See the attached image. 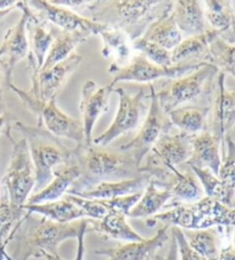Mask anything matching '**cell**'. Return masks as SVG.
<instances>
[{
	"label": "cell",
	"mask_w": 235,
	"mask_h": 260,
	"mask_svg": "<svg viewBox=\"0 0 235 260\" xmlns=\"http://www.w3.org/2000/svg\"><path fill=\"white\" fill-rule=\"evenodd\" d=\"M72 158L78 165L79 178L67 194L91 189L99 183L129 180L142 176L141 167L130 151L98 145L79 143L72 149Z\"/></svg>",
	"instance_id": "6da1fadb"
},
{
	"label": "cell",
	"mask_w": 235,
	"mask_h": 260,
	"mask_svg": "<svg viewBox=\"0 0 235 260\" xmlns=\"http://www.w3.org/2000/svg\"><path fill=\"white\" fill-rule=\"evenodd\" d=\"M173 5L170 0H99L87 11L90 20L122 31L133 43L152 23L170 14Z\"/></svg>",
	"instance_id": "7a4b0ae2"
},
{
	"label": "cell",
	"mask_w": 235,
	"mask_h": 260,
	"mask_svg": "<svg viewBox=\"0 0 235 260\" xmlns=\"http://www.w3.org/2000/svg\"><path fill=\"white\" fill-rule=\"evenodd\" d=\"M38 214L26 212L22 218L12 241L15 249L11 260L44 258V255H60L58 245L69 239H77L80 232L89 226V219L70 223H57Z\"/></svg>",
	"instance_id": "3957f363"
},
{
	"label": "cell",
	"mask_w": 235,
	"mask_h": 260,
	"mask_svg": "<svg viewBox=\"0 0 235 260\" xmlns=\"http://www.w3.org/2000/svg\"><path fill=\"white\" fill-rule=\"evenodd\" d=\"M170 210L157 213L147 219V225L153 227L157 221L184 231H198L208 228H225L229 232L235 225V209L227 208L215 199L204 196L194 203L172 202Z\"/></svg>",
	"instance_id": "277c9868"
},
{
	"label": "cell",
	"mask_w": 235,
	"mask_h": 260,
	"mask_svg": "<svg viewBox=\"0 0 235 260\" xmlns=\"http://www.w3.org/2000/svg\"><path fill=\"white\" fill-rule=\"evenodd\" d=\"M10 125L12 129H16L23 134L28 143L36 174L34 190L38 192L51 182L54 169L69 162L72 149L63 145L60 138L53 136L39 125L29 126L19 120L10 122Z\"/></svg>",
	"instance_id": "5b68a950"
},
{
	"label": "cell",
	"mask_w": 235,
	"mask_h": 260,
	"mask_svg": "<svg viewBox=\"0 0 235 260\" xmlns=\"http://www.w3.org/2000/svg\"><path fill=\"white\" fill-rule=\"evenodd\" d=\"M5 136L12 143L11 160L2 180V190L15 211H22L36 185V174L28 143L24 138L15 140L12 137L10 122L6 123Z\"/></svg>",
	"instance_id": "8992f818"
},
{
	"label": "cell",
	"mask_w": 235,
	"mask_h": 260,
	"mask_svg": "<svg viewBox=\"0 0 235 260\" xmlns=\"http://www.w3.org/2000/svg\"><path fill=\"white\" fill-rule=\"evenodd\" d=\"M10 89L20 98V100L31 113L37 116V125L39 126L44 127L57 138L75 141L77 145L84 142L82 123L63 113L56 105V99L47 102L42 101L39 98L30 95L28 91H23L14 84L11 85Z\"/></svg>",
	"instance_id": "52a82bcc"
},
{
	"label": "cell",
	"mask_w": 235,
	"mask_h": 260,
	"mask_svg": "<svg viewBox=\"0 0 235 260\" xmlns=\"http://www.w3.org/2000/svg\"><path fill=\"white\" fill-rule=\"evenodd\" d=\"M218 73L214 64L205 63L184 77L166 80L161 91L156 92L162 109L169 114L183 103L196 100L211 88L215 76Z\"/></svg>",
	"instance_id": "ba28073f"
},
{
	"label": "cell",
	"mask_w": 235,
	"mask_h": 260,
	"mask_svg": "<svg viewBox=\"0 0 235 260\" xmlns=\"http://www.w3.org/2000/svg\"><path fill=\"white\" fill-rule=\"evenodd\" d=\"M147 163L141 171L151 176L152 180L160 182L170 169L185 164L192 155V136L185 133L162 136L149 151Z\"/></svg>",
	"instance_id": "9c48e42d"
},
{
	"label": "cell",
	"mask_w": 235,
	"mask_h": 260,
	"mask_svg": "<svg viewBox=\"0 0 235 260\" xmlns=\"http://www.w3.org/2000/svg\"><path fill=\"white\" fill-rule=\"evenodd\" d=\"M207 62H185L171 67H160L152 63L143 55H137L130 60L124 67L109 66V73L112 80L109 86L114 88L119 82L149 83L159 79H177L184 77L188 73L200 69Z\"/></svg>",
	"instance_id": "30bf717a"
},
{
	"label": "cell",
	"mask_w": 235,
	"mask_h": 260,
	"mask_svg": "<svg viewBox=\"0 0 235 260\" xmlns=\"http://www.w3.org/2000/svg\"><path fill=\"white\" fill-rule=\"evenodd\" d=\"M149 89H151V93H149L151 105L148 107V113L141 128L132 140L120 147L122 150L130 151L140 167H141L144 156L152 150L157 140L163 134L169 133L172 127L168 114L162 109L157 100L155 87L149 84Z\"/></svg>",
	"instance_id": "8fae6325"
},
{
	"label": "cell",
	"mask_w": 235,
	"mask_h": 260,
	"mask_svg": "<svg viewBox=\"0 0 235 260\" xmlns=\"http://www.w3.org/2000/svg\"><path fill=\"white\" fill-rule=\"evenodd\" d=\"M112 92H116L119 95V110H117L110 126L98 138L93 139L94 145L108 147V145L115 139L137 128L140 120L147 110L144 102L147 99L151 98V95H146L143 88H140L138 93L133 94V95H131L122 87H116L112 89Z\"/></svg>",
	"instance_id": "7c38bea8"
},
{
	"label": "cell",
	"mask_w": 235,
	"mask_h": 260,
	"mask_svg": "<svg viewBox=\"0 0 235 260\" xmlns=\"http://www.w3.org/2000/svg\"><path fill=\"white\" fill-rule=\"evenodd\" d=\"M16 8L22 12V16L17 23L8 29L0 46V62L4 71V88L10 89L13 84V73L21 60L28 57L30 49L26 38V22H28L31 8L28 2H17Z\"/></svg>",
	"instance_id": "4fadbf2b"
},
{
	"label": "cell",
	"mask_w": 235,
	"mask_h": 260,
	"mask_svg": "<svg viewBox=\"0 0 235 260\" xmlns=\"http://www.w3.org/2000/svg\"><path fill=\"white\" fill-rule=\"evenodd\" d=\"M83 57L76 53L47 70L39 71L35 63H28V70L31 80L29 94L35 98H39L42 101H51L56 99L65 86L68 78L75 73L82 63Z\"/></svg>",
	"instance_id": "5bb4252c"
},
{
	"label": "cell",
	"mask_w": 235,
	"mask_h": 260,
	"mask_svg": "<svg viewBox=\"0 0 235 260\" xmlns=\"http://www.w3.org/2000/svg\"><path fill=\"white\" fill-rule=\"evenodd\" d=\"M28 5L33 10L37 11L38 17L45 23H49L63 31H69V32L80 31V32L89 35L100 36L102 30L105 29V25L101 23H97V22L90 20L89 17L78 15L74 11L56 6L46 0L28 2Z\"/></svg>",
	"instance_id": "9a60e30c"
},
{
	"label": "cell",
	"mask_w": 235,
	"mask_h": 260,
	"mask_svg": "<svg viewBox=\"0 0 235 260\" xmlns=\"http://www.w3.org/2000/svg\"><path fill=\"white\" fill-rule=\"evenodd\" d=\"M109 85L99 86L94 80H87L82 87L79 101V113L82 116L84 132V145L93 143V129L101 116L107 113L109 107V96L112 92Z\"/></svg>",
	"instance_id": "2e32d148"
},
{
	"label": "cell",
	"mask_w": 235,
	"mask_h": 260,
	"mask_svg": "<svg viewBox=\"0 0 235 260\" xmlns=\"http://www.w3.org/2000/svg\"><path fill=\"white\" fill-rule=\"evenodd\" d=\"M209 108L212 111L211 133L220 140L224 158L226 154L225 139L235 123V87L226 88L225 74L223 73H218L212 98V107Z\"/></svg>",
	"instance_id": "e0dca14e"
},
{
	"label": "cell",
	"mask_w": 235,
	"mask_h": 260,
	"mask_svg": "<svg viewBox=\"0 0 235 260\" xmlns=\"http://www.w3.org/2000/svg\"><path fill=\"white\" fill-rule=\"evenodd\" d=\"M170 226L161 227L151 239H144L140 242H126L116 248L98 249L96 254L105 255L108 260H148L169 241Z\"/></svg>",
	"instance_id": "ac0fdd59"
},
{
	"label": "cell",
	"mask_w": 235,
	"mask_h": 260,
	"mask_svg": "<svg viewBox=\"0 0 235 260\" xmlns=\"http://www.w3.org/2000/svg\"><path fill=\"white\" fill-rule=\"evenodd\" d=\"M221 142L210 131H203L192 137V155L186 167L208 169L218 177L221 167Z\"/></svg>",
	"instance_id": "d6986e66"
},
{
	"label": "cell",
	"mask_w": 235,
	"mask_h": 260,
	"mask_svg": "<svg viewBox=\"0 0 235 260\" xmlns=\"http://www.w3.org/2000/svg\"><path fill=\"white\" fill-rule=\"evenodd\" d=\"M79 178L78 165L72 158L66 164L54 169L53 179L48 185L38 192L31 195L25 204H42L60 200L70 189L74 182Z\"/></svg>",
	"instance_id": "ffe728a7"
},
{
	"label": "cell",
	"mask_w": 235,
	"mask_h": 260,
	"mask_svg": "<svg viewBox=\"0 0 235 260\" xmlns=\"http://www.w3.org/2000/svg\"><path fill=\"white\" fill-rule=\"evenodd\" d=\"M159 186L170 189L173 202L179 203H194L205 196L200 181L188 167L185 172L177 168L170 169L168 177Z\"/></svg>",
	"instance_id": "44dd1931"
},
{
	"label": "cell",
	"mask_w": 235,
	"mask_h": 260,
	"mask_svg": "<svg viewBox=\"0 0 235 260\" xmlns=\"http://www.w3.org/2000/svg\"><path fill=\"white\" fill-rule=\"evenodd\" d=\"M205 5L204 15L211 29L217 31L219 38L230 45H235V10L233 2L209 0Z\"/></svg>",
	"instance_id": "7402d4cb"
},
{
	"label": "cell",
	"mask_w": 235,
	"mask_h": 260,
	"mask_svg": "<svg viewBox=\"0 0 235 260\" xmlns=\"http://www.w3.org/2000/svg\"><path fill=\"white\" fill-rule=\"evenodd\" d=\"M197 0H178L174 2L171 14L182 35L197 36L204 34L209 29L207 26L204 7Z\"/></svg>",
	"instance_id": "603a6c76"
},
{
	"label": "cell",
	"mask_w": 235,
	"mask_h": 260,
	"mask_svg": "<svg viewBox=\"0 0 235 260\" xmlns=\"http://www.w3.org/2000/svg\"><path fill=\"white\" fill-rule=\"evenodd\" d=\"M151 179L152 178L149 174L143 173L142 176L134 179H129V180L99 183L91 189L76 192V194L72 195L89 200H112L116 199V197L133 195L137 194V192L143 191L149 181H151Z\"/></svg>",
	"instance_id": "cb8c5ba5"
},
{
	"label": "cell",
	"mask_w": 235,
	"mask_h": 260,
	"mask_svg": "<svg viewBox=\"0 0 235 260\" xmlns=\"http://www.w3.org/2000/svg\"><path fill=\"white\" fill-rule=\"evenodd\" d=\"M48 25L51 26V29L53 31L54 38L51 45V48H49L47 55L45 57L42 69L39 71L47 70L49 68H52L53 66L65 61L72 54V52L75 51V48L78 46L79 44L86 43L89 38L91 37V35L80 32V31L69 32V31H63L54 25Z\"/></svg>",
	"instance_id": "d4e9b609"
},
{
	"label": "cell",
	"mask_w": 235,
	"mask_h": 260,
	"mask_svg": "<svg viewBox=\"0 0 235 260\" xmlns=\"http://www.w3.org/2000/svg\"><path fill=\"white\" fill-rule=\"evenodd\" d=\"M217 37H219L218 32L209 28L204 34L182 40V43L171 51L172 66L185 62H207L210 44Z\"/></svg>",
	"instance_id": "484cf974"
},
{
	"label": "cell",
	"mask_w": 235,
	"mask_h": 260,
	"mask_svg": "<svg viewBox=\"0 0 235 260\" xmlns=\"http://www.w3.org/2000/svg\"><path fill=\"white\" fill-rule=\"evenodd\" d=\"M89 230L119 241L140 242L144 240L129 225L125 214L119 211H109L100 220L89 219Z\"/></svg>",
	"instance_id": "4316f807"
},
{
	"label": "cell",
	"mask_w": 235,
	"mask_h": 260,
	"mask_svg": "<svg viewBox=\"0 0 235 260\" xmlns=\"http://www.w3.org/2000/svg\"><path fill=\"white\" fill-rule=\"evenodd\" d=\"M23 210L57 223H70L80 219H86V216L80 208L66 196L62 200L47 202V203L24 204Z\"/></svg>",
	"instance_id": "83f0119b"
},
{
	"label": "cell",
	"mask_w": 235,
	"mask_h": 260,
	"mask_svg": "<svg viewBox=\"0 0 235 260\" xmlns=\"http://www.w3.org/2000/svg\"><path fill=\"white\" fill-rule=\"evenodd\" d=\"M170 200H172V194H171L170 189L160 187L151 179L138 203L131 209L128 217L147 218L155 216L157 212L161 211L162 208H164Z\"/></svg>",
	"instance_id": "f1b7e54d"
},
{
	"label": "cell",
	"mask_w": 235,
	"mask_h": 260,
	"mask_svg": "<svg viewBox=\"0 0 235 260\" xmlns=\"http://www.w3.org/2000/svg\"><path fill=\"white\" fill-rule=\"evenodd\" d=\"M209 114V107L186 106L171 110L168 116L171 124L178 127L182 133L193 137L207 131V120Z\"/></svg>",
	"instance_id": "f546056e"
},
{
	"label": "cell",
	"mask_w": 235,
	"mask_h": 260,
	"mask_svg": "<svg viewBox=\"0 0 235 260\" xmlns=\"http://www.w3.org/2000/svg\"><path fill=\"white\" fill-rule=\"evenodd\" d=\"M100 36L103 42L101 51L103 57L106 59L114 57L111 66L124 67L125 63L128 64L131 60V52H132V43L130 42L128 36L108 25H105V29L102 30Z\"/></svg>",
	"instance_id": "4dcf8cb0"
},
{
	"label": "cell",
	"mask_w": 235,
	"mask_h": 260,
	"mask_svg": "<svg viewBox=\"0 0 235 260\" xmlns=\"http://www.w3.org/2000/svg\"><path fill=\"white\" fill-rule=\"evenodd\" d=\"M31 8V7H30ZM46 24L35 14L33 8H31L28 22H26V31H29L31 36V51L34 59L36 60L37 68L40 70L44 64L45 57L51 48L53 43V31L49 26L46 29Z\"/></svg>",
	"instance_id": "1f68e13d"
},
{
	"label": "cell",
	"mask_w": 235,
	"mask_h": 260,
	"mask_svg": "<svg viewBox=\"0 0 235 260\" xmlns=\"http://www.w3.org/2000/svg\"><path fill=\"white\" fill-rule=\"evenodd\" d=\"M141 39L160 45L168 51H172L182 43L183 35L178 29L173 15L170 13L149 25Z\"/></svg>",
	"instance_id": "d6a6232c"
},
{
	"label": "cell",
	"mask_w": 235,
	"mask_h": 260,
	"mask_svg": "<svg viewBox=\"0 0 235 260\" xmlns=\"http://www.w3.org/2000/svg\"><path fill=\"white\" fill-rule=\"evenodd\" d=\"M189 246L207 260H218L221 251L220 234L217 228L184 231Z\"/></svg>",
	"instance_id": "836d02e7"
},
{
	"label": "cell",
	"mask_w": 235,
	"mask_h": 260,
	"mask_svg": "<svg viewBox=\"0 0 235 260\" xmlns=\"http://www.w3.org/2000/svg\"><path fill=\"white\" fill-rule=\"evenodd\" d=\"M207 62L214 64L219 73L228 74L235 79V45L217 37L210 44Z\"/></svg>",
	"instance_id": "e575fe53"
},
{
	"label": "cell",
	"mask_w": 235,
	"mask_h": 260,
	"mask_svg": "<svg viewBox=\"0 0 235 260\" xmlns=\"http://www.w3.org/2000/svg\"><path fill=\"white\" fill-rule=\"evenodd\" d=\"M132 48L135 51L142 53L143 56L152 63L160 67H171V51L163 48L160 45L151 42H146L141 38L134 40L132 43Z\"/></svg>",
	"instance_id": "d590c367"
},
{
	"label": "cell",
	"mask_w": 235,
	"mask_h": 260,
	"mask_svg": "<svg viewBox=\"0 0 235 260\" xmlns=\"http://www.w3.org/2000/svg\"><path fill=\"white\" fill-rule=\"evenodd\" d=\"M65 196L71 202H74L78 208H80V210H82L85 213V216H86V219L100 220V219H102L108 212H109L101 200L82 199V197L69 194H66Z\"/></svg>",
	"instance_id": "8d00e7d4"
},
{
	"label": "cell",
	"mask_w": 235,
	"mask_h": 260,
	"mask_svg": "<svg viewBox=\"0 0 235 260\" xmlns=\"http://www.w3.org/2000/svg\"><path fill=\"white\" fill-rule=\"evenodd\" d=\"M171 234L175 237V241H177L179 260H207L189 246L182 228L174 226L171 227Z\"/></svg>",
	"instance_id": "74e56055"
},
{
	"label": "cell",
	"mask_w": 235,
	"mask_h": 260,
	"mask_svg": "<svg viewBox=\"0 0 235 260\" xmlns=\"http://www.w3.org/2000/svg\"><path fill=\"white\" fill-rule=\"evenodd\" d=\"M148 260H179L178 245H177V241H175V237L173 235L171 236L169 248L165 254H160L159 251H157V252L154 253Z\"/></svg>",
	"instance_id": "f35d334b"
},
{
	"label": "cell",
	"mask_w": 235,
	"mask_h": 260,
	"mask_svg": "<svg viewBox=\"0 0 235 260\" xmlns=\"http://www.w3.org/2000/svg\"><path fill=\"white\" fill-rule=\"evenodd\" d=\"M51 3L56 6L65 8L68 7V10L71 8V11H83L87 10V7L91 5L92 2H85V0H53Z\"/></svg>",
	"instance_id": "ab89813d"
},
{
	"label": "cell",
	"mask_w": 235,
	"mask_h": 260,
	"mask_svg": "<svg viewBox=\"0 0 235 260\" xmlns=\"http://www.w3.org/2000/svg\"><path fill=\"white\" fill-rule=\"evenodd\" d=\"M87 227L84 228V230L80 232L79 236L77 237L78 245H77V254H76L75 260H83V258H84V239H85V234H86V232H87Z\"/></svg>",
	"instance_id": "60d3db41"
},
{
	"label": "cell",
	"mask_w": 235,
	"mask_h": 260,
	"mask_svg": "<svg viewBox=\"0 0 235 260\" xmlns=\"http://www.w3.org/2000/svg\"><path fill=\"white\" fill-rule=\"evenodd\" d=\"M218 260H235V248L233 244H228L225 248H221Z\"/></svg>",
	"instance_id": "b9f144b4"
},
{
	"label": "cell",
	"mask_w": 235,
	"mask_h": 260,
	"mask_svg": "<svg viewBox=\"0 0 235 260\" xmlns=\"http://www.w3.org/2000/svg\"><path fill=\"white\" fill-rule=\"evenodd\" d=\"M7 122V108L4 102L3 94H0V126Z\"/></svg>",
	"instance_id": "7bdbcfd3"
},
{
	"label": "cell",
	"mask_w": 235,
	"mask_h": 260,
	"mask_svg": "<svg viewBox=\"0 0 235 260\" xmlns=\"http://www.w3.org/2000/svg\"><path fill=\"white\" fill-rule=\"evenodd\" d=\"M16 3L14 0H0V11H5L7 8L16 7Z\"/></svg>",
	"instance_id": "ee69618b"
},
{
	"label": "cell",
	"mask_w": 235,
	"mask_h": 260,
	"mask_svg": "<svg viewBox=\"0 0 235 260\" xmlns=\"http://www.w3.org/2000/svg\"><path fill=\"white\" fill-rule=\"evenodd\" d=\"M4 92V71H3V64L0 62V94Z\"/></svg>",
	"instance_id": "f6af8a7d"
},
{
	"label": "cell",
	"mask_w": 235,
	"mask_h": 260,
	"mask_svg": "<svg viewBox=\"0 0 235 260\" xmlns=\"http://www.w3.org/2000/svg\"><path fill=\"white\" fill-rule=\"evenodd\" d=\"M14 10H16V7H11V8H7V10H5V11H0V21H2L4 17H6L12 11H14Z\"/></svg>",
	"instance_id": "bcb514c9"
},
{
	"label": "cell",
	"mask_w": 235,
	"mask_h": 260,
	"mask_svg": "<svg viewBox=\"0 0 235 260\" xmlns=\"http://www.w3.org/2000/svg\"><path fill=\"white\" fill-rule=\"evenodd\" d=\"M44 258L46 260H63L60 255H51V254H46L44 255Z\"/></svg>",
	"instance_id": "7dc6e473"
},
{
	"label": "cell",
	"mask_w": 235,
	"mask_h": 260,
	"mask_svg": "<svg viewBox=\"0 0 235 260\" xmlns=\"http://www.w3.org/2000/svg\"><path fill=\"white\" fill-rule=\"evenodd\" d=\"M227 137H229L230 139H232V140H233L234 143H235V123H234V125H233L232 129H230L229 133L227 134Z\"/></svg>",
	"instance_id": "c3c4849f"
}]
</instances>
